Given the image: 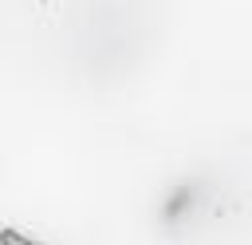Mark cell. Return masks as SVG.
Listing matches in <instances>:
<instances>
[{"label": "cell", "mask_w": 252, "mask_h": 245, "mask_svg": "<svg viewBox=\"0 0 252 245\" xmlns=\"http://www.w3.org/2000/svg\"><path fill=\"white\" fill-rule=\"evenodd\" d=\"M0 245H43V241H35V237H28L12 225H0Z\"/></svg>", "instance_id": "1"}]
</instances>
